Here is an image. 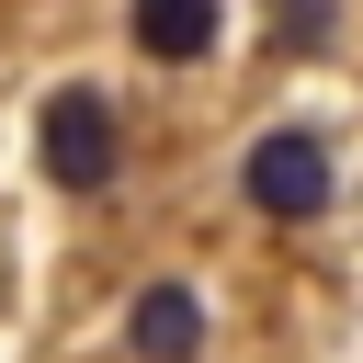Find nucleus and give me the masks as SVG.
Listing matches in <instances>:
<instances>
[{"label":"nucleus","instance_id":"4","mask_svg":"<svg viewBox=\"0 0 363 363\" xmlns=\"http://www.w3.org/2000/svg\"><path fill=\"white\" fill-rule=\"evenodd\" d=\"M125 23H136V57H159V68H193L216 45V0H136Z\"/></svg>","mask_w":363,"mask_h":363},{"label":"nucleus","instance_id":"3","mask_svg":"<svg viewBox=\"0 0 363 363\" xmlns=\"http://www.w3.org/2000/svg\"><path fill=\"white\" fill-rule=\"evenodd\" d=\"M125 352H136V363H193V352H204V306H193V284H147L136 318H125Z\"/></svg>","mask_w":363,"mask_h":363},{"label":"nucleus","instance_id":"5","mask_svg":"<svg viewBox=\"0 0 363 363\" xmlns=\"http://www.w3.org/2000/svg\"><path fill=\"white\" fill-rule=\"evenodd\" d=\"M318 34H329V0H295L284 11V45H318Z\"/></svg>","mask_w":363,"mask_h":363},{"label":"nucleus","instance_id":"1","mask_svg":"<svg viewBox=\"0 0 363 363\" xmlns=\"http://www.w3.org/2000/svg\"><path fill=\"white\" fill-rule=\"evenodd\" d=\"M34 159H45V182H57V193H102V182H113V102H102L91 79L45 91V125H34Z\"/></svg>","mask_w":363,"mask_h":363},{"label":"nucleus","instance_id":"2","mask_svg":"<svg viewBox=\"0 0 363 363\" xmlns=\"http://www.w3.org/2000/svg\"><path fill=\"white\" fill-rule=\"evenodd\" d=\"M238 182H250V204H261V216H284V227L329 216V193H340V182H329V147H318V136H295V125H284V136H261V147L238 159Z\"/></svg>","mask_w":363,"mask_h":363}]
</instances>
